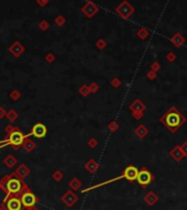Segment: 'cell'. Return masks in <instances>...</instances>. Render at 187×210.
<instances>
[{"mask_svg":"<svg viewBox=\"0 0 187 210\" xmlns=\"http://www.w3.org/2000/svg\"><path fill=\"white\" fill-rule=\"evenodd\" d=\"M45 60H46L49 63H53V61H54V56H53V54H47L46 56H45Z\"/></svg>","mask_w":187,"mask_h":210,"instance_id":"cell-23","label":"cell"},{"mask_svg":"<svg viewBox=\"0 0 187 210\" xmlns=\"http://www.w3.org/2000/svg\"><path fill=\"white\" fill-rule=\"evenodd\" d=\"M136 133H137V134H138L139 136L143 138V136H144L145 134H146V133H147V130L144 128V126H139V128L136 130Z\"/></svg>","mask_w":187,"mask_h":210,"instance_id":"cell-20","label":"cell"},{"mask_svg":"<svg viewBox=\"0 0 187 210\" xmlns=\"http://www.w3.org/2000/svg\"><path fill=\"white\" fill-rule=\"evenodd\" d=\"M7 112L6 111V109L3 107H0V119H2V118H5L6 116H7Z\"/></svg>","mask_w":187,"mask_h":210,"instance_id":"cell-22","label":"cell"},{"mask_svg":"<svg viewBox=\"0 0 187 210\" xmlns=\"http://www.w3.org/2000/svg\"><path fill=\"white\" fill-rule=\"evenodd\" d=\"M26 210H39V209H36V208H34V207H31V208H28Z\"/></svg>","mask_w":187,"mask_h":210,"instance_id":"cell-27","label":"cell"},{"mask_svg":"<svg viewBox=\"0 0 187 210\" xmlns=\"http://www.w3.org/2000/svg\"><path fill=\"white\" fill-rule=\"evenodd\" d=\"M52 177H53V179H55L56 182H60V180L63 179V174H62L60 170H56V172H54L53 173Z\"/></svg>","mask_w":187,"mask_h":210,"instance_id":"cell-21","label":"cell"},{"mask_svg":"<svg viewBox=\"0 0 187 210\" xmlns=\"http://www.w3.org/2000/svg\"><path fill=\"white\" fill-rule=\"evenodd\" d=\"M47 129L43 123H36L32 126L30 132V136H35L36 139H42L46 136Z\"/></svg>","mask_w":187,"mask_h":210,"instance_id":"cell-7","label":"cell"},{"mask_svg":"<svg viewBox=\"0 0 187 210\" xmlns=\"http://www.w3.org/2000/svg\"><path fill=\"white\" fill-rule=\"evenodd\" d=\"M18 130H19V128H17V126H12V124H8V126H6V129H5V132H6V134H7V136H10L11 133H13L14 131H18Z\"/></svg>","mask_w":187,"mask_h":210,"instance_id":"cell-18","label":"cell"},{"mask_svg":"<svg viewBox=\"0 0 187 210\" xmlns=\"http://www.w3.org/2000/svg\"><path fill=\"white\" fill-rule=\"evenodd\" d=\"M20 198H21V203L23 205L24 208H31L34 207L35 203L37 201V198L35 197V195L31 192L30 189L28 188L26 183H23V186H22V190L20 192Z\"/></svg>","mask_w":187,"mask_h":210,"instance_id":"cell-3","label":"cell"},{"mask_svg":"<svg viewBox=\"0 0 187 210\" xmlns=\"http://www.w3.org/2000/svg\"><path fill=\"white\" fill-rule=\"evenodd\" d=\"M152 179H153V176L149 170H146V169L139 170L137 180H138L139 185H140L141 187H146L150 183L152 182Z\"/></svg>","mask_w":187,"mask_h":210,"instance_id":"cell-6","label":"cell"},{"mask_svg":"<svg viewBox=\"0 0 187 210\" xmlns=\"http://www.w3.org/2000/svg\"><path fill=\"white\" fill-rule=\"evenodd\" d=\"M80 186H82V183H80L79 180L77 179V178H74V179H73L72 182L70 183V188H72V189H74V190L78 189Z\"/></svg>","mask_w":187,"mask_h":210,"instance_id":"cell-17","label":"cell"},{"mask_svg":"<svg viewBox=\"0 0 187 210\" xmlns=\"http://www.w3.org/2000/svg\"><path fill=\"white\" fill-rule=\"evenodd\" d=\"M22 146H23V149L26 150V152H32L33 150L35 149V143L33 142L31 139H29V136H26V138L24 139L23 141V144H22Z\"/></svg>","mask_w":187,"mask_h":210,"instance_id":"cell-13","label":"cell"},{"mask_svg":"<svg viewBox=\"0 0 187 210\" xmlns=\"http://www.w3.org/2000/svg\"><path fill=\"white\" fill-rule=\"evenodd\" d=\"M138 174H139V170L136 166L133 165H130L123 170V176L126 179H128L129 182H134L137 180L138 178Z\"/></svg>","mask_w":187,"mask_h":210,"instance_id":"cell-8","label":"cell"},{"mask_svg":"<svg viewBox=\"0 0 187 210\" xmlns=\"http://www.w3.org/2000/svg\"><path fill=\"white\" fill-rule=\"evenodd\" d=\"M24 46L19 42V41H16L14 43H12L9 47V52L14 56V57H19L20 55H22V53L24 52Z\"/></svg>","mask_w":187,"mask_h":210,"instance_id":"cell-9","label":"cell"},{"mask_svg":"<svg viewBox=\"0 0 187 210\" xmlns=\"http://www.w3.org/2000/svg\"><path fill=\"white\" fill-rule=\"evenodd\" d=\"M47 28H49V24H47L45 21H42L40 23V29H41V30H46Z\"/></svg>","mask_w":187,"mask_h":210,"instance_id":"cell-24","label":"cell"},{"mask_svg":"<svg viewBox=\"0 0 187 210\" xmlns=\"http://www.w3.org/2000/svg\"><path fill=\"white\" fill-rule=\"evenodd\" d=\"M46 2H47V0H37V3L41 6H44Z\"/></svg>","mask_w":187,"mask_h":210,"instance_id":"cell-25","label":"cell"},{"mask_svg":"<svg viewBox=\"0 0 187 210\" xmlns=\"http://www.w3.org/2000/svg\"><path fill=\"white\" fill-rule=\"evenodd\" d=\"M8 178H9V175H6L5 177H2L0 179V189L2 190L3 193L7 194V182H8Z\"/></svg>","mask_w":187,"mask_h":210,"instance_id":"cell-16","label":"cell"},{"mask_svg":"<svg viewBox=\"0 0 187 210\" xmlns=\"http://www.w3.org/2000/svg\"><path fill=\"white\" fill-rule=\"evenodd\" d=\"M7 119L9 120L10 122H13V121H16L17 119H18V117H19V114H18V112L16 111V110H13V109H11V110H9V111L7 112Z\"/></svg>","mask_w":187,"mask_h":210,"instance_id":"cell-15","label":"cell"},{"mask_svg":"<svg viewBox=\"0 0 187 210\" xmlns=\"http://www.w3.org/2000/svg\"><path fill=\"white\" fill-rule=\"evenodd\" d=\"M0 210H8V209H7V206H6V203H1V206H0Z\"/></svg>","mask_w":187,"mask_h":210,"instance_id":"cell-26","label":"cell"},{"mask_svg":"<svg viewBox=\"0 0 187 210\" xmlns=\"http://www.w3.org/2000/svg\"><path fill=\"white\" fill-rule=\"evenodd\" d=\"M3 203H6L8 210H22V205L21 203V198H20V195H12V196L6 197Z\"/></svg>","mask_w":187,"mask_h":210,"instance_id":"cell-5","label":"cell"},{"mask_svg":"<svg viewBox=\"0 0 187 210\" xmlns=\"http://www.w3.org/2000/svg\"><path fill=\"white\" fill-rule=\"evenodd\" d=\"M22 180L23 179L19 178L16 173L10 174L7 182V197L20 194V192L22 190V186H23Z\"/></svg>","mask_w":187,"mask_h":210,"instance_id":"cell-2","label":"cell"},{"mask_svg":"<svg viewBox=\"0 0 187 210\" xmlns=\"http://www.w3.org/2000/svg\"><path fill=\"white\" fill-rule=\"evenodd\" d=\"M3 164H5L8 168H13L14 166L18 164V160H17L13 155L9 154L5 160H3Z\"/></svg>","mask_w":187,"mask_h":210,"instance_id":"cell-12","label":"cell"},{"mask_svg":"<svg viewBox=\"0 0 187 210\" xmlns=\"http://www.w3.org/2000/svg\"><path fill=\"white\" fill-rule=\"evenodd\" d=\"M62 200H63V203H65L66 206L72 207V206L77 201V196H76L74 193L67 192V193H65V195H64L63 197H62Z\"/></svg>","mask_w":187,"mask_h":210,"instance_id":"cell-10","label":"cell"},{"mask_svg":"<svg viewBox=\"0 0 187 210\" xmlns=\"http://www.w3.org/2000/svg\"><path fill=\"white\" fill-rule=\"evenodd\" d=\"M16 174H17V176H18L19 178L24 179V178H26V176L30 174V169H29V167L26 165V164H20V165H19V167L16 169Z\"/></svg>","mask_w":187,"mask_h":210,"instance_id":"cell-11","label":"cell"},{"mask_svg":"<svg viewBox=\"0 0 187 210\" xmlns=\"http://www.w3.org/2000/svg\"><path fill=\"white\" fill-rule=\"evenodd\" d=\"M26 138V136H24L21 132V130L19 129L18 131H14L13 133H11L10 136H8V140H9V145H11L14 150H18L19 147L23 144L24 139Z\"/></svg>","mask_w":187,"mask_h":210,"instance_id":"cell-4","label":"cell"},{"mask_svg":"<svg viewBox=\"0 0 187 210\" xmlns=\"http://www.w3.org/2000/svg\"><path fill=\"white\" fill-rule=\"evenodd\" d=\"M186 121V118L184 114H182L177 109L171 108L163 117H161V122L171 131L172 133H175Z\"/></svg>","mask_w":187,"mask_h":210,"instance_id":"cell-1","label":"cell"},{"mask_svg":"<svg viewBox=\"0 0 187 210\" xmlns=\"http://www.w3.org/2000/svg\"><path fill=\"white\" fill-rule=\"evenodd\" d=\"M145 201H146L149 205H154L155 203H156V200H157V197L155 196V194L153 192H151V193H149V194L145 196Z\"/></svg>","mask_w":187,"mask_h":210,"instance_id":"cell-14","label":"cell"},{"mask_svg":"<svg viewBox=\"0 0 187 210\" xmlns=\"http://www.w3.org/2000/svg\"><path fill=\"white\" fill-rule=\"evenodd\" d=\"M20 97H21V93H20L19 90H12L11 93H10V98L13 101H18L19 99H20Z\"/></svg>","mask_w":187,"mask_h":210,"instance_id":"cell-19","label":"cell"}]
</instances>
